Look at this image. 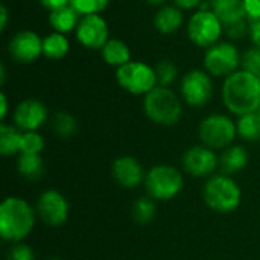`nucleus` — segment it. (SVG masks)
<instances>
[{
	"instance_id": "nucleus-9",
	"label": "nucleus",
	"mask_w": 260,
	"mask_h": 260,
	"mask_svg": "<svg viewBox=\"0 0 260 260\" xmlns=\"http://www.w3.org/2000/svg\"><path fill=\"white\" fill-rule=\"evenodd\" d=\"M241 62V53L232 43L219 41L209 47L204 53V70L210 76L227 78L238 72Z\"/></svg>"
},
{
	"instance_id": "nucleus-18",
	"label": "nucleus",
	"mask_w": 260,
	"mask_h": 260,
	"mask_svg": "<svg viewBox=\"0 0 260 260\" xmlns=\"http://www.w3.org/2000/svg\"><path fill=\"white\" fill-rule=\"evenodd\" d=\"M248 165V152L241 145H232L225 148L219 155V169L221 174L235 175L244 171Z\"/></svg>"
},
{
	"instance_id": "nucleus-25",
	"label": "nucleus",
	"mask_w": 260,
	"mask_h": 260,
	"mask_svg": "<svg viewBox=\"0 0 260 260\" xmlns=\"http://www.w3.org/2000/svg\"><path fill=\"white\" fill-rule=\"evenodd\" d=\"M70 49V43L66 34L52 32L43 38V56L47 59H62Z\"/></svg>"
},
{
	"instance_id": "nucleus-19",
	"label": "nucleus",
	"mask_w": 260,
	"mask_h": 260,
	"mask_svg": "<svg viewBox=\"0 0 260 260\" xmlns=\"http://www.w3.org/2000/svg\"><path fill=\"white\" fill-rule=\"evenodd\" d=\"M184 21L183 9L178 6H163L155 15H154V27L163 34V35H171L175 34Z\"/></svg>"
},
{
	"instance_id": "nucleus-6",
	"label": "nucleus",
	"mask_w": 260,
	"mask_h": 260,
	"mask_svg": "<svg viewBox=\"0 0 260 260\" xmlns=\"http://www.w3.org/2000/svg\"><path fill=\"white\" fill-rule=\"evenodd\" d=\"M198 137L201 145L213 151H224L225 148L232 146L238 137L236 122L227 114H210L201 120Z\"/></svg>"
},
{
	"instance_id": "nucleus-39",
	"label": "nucleus",
	"mask_w": 260,
	"mask_h": 260,
	"mask_svg": "<svg viewBox=\"0 0 260 260\" xmlns=\"http://www.w3.org/2000/svg\"><path fill=\"white\" fill-rule=\"evenodd\" d=\"M6 24H8V9L5 5H2L0 6V30H5Z\"/></svg>"
},
{
	"instance_id": "nucleus-38",
	"label": "nucleus",
	"mask_w": 260,
	"mask_h": 260,
	"mask_svg": "<svg viewBox=\"0 0 260 260\" xmlns=\"http://www.w3.org/2000/svg\"><path fill=\"white\" fill-rule=\"evenodd\" d=\"M6 116H8V98L2 91L0 93V119H2V122H5Z\"/></svg>"
},
{
	"instance_id": "nucleus-35",
	"label": "nucleus",
	"mask_w": 260,
	"mask_h": 260,
	"mask_svg": "<svg viewBox=\"0 0 260 260\" xmlns=\"http://www.w3.org/2000/svg\"><path fill=\"white\" fill-rule=\"evenodd\" d=\"M250 38L256 47H260V20L250 21Z\"/></svg>"
},
{
	"instance_id": "nucleus-5",
	"label": "nucleus",
	"mask_w": 260,
	"mask_h": 260,
	"mask_svg": "<svg viewBox=\"0 0 260 260\" xmlns=\"http://www.w3.org/2000/svg\"><path fill=\"white\" fill-rule=\"evenodd\" d=\"M146 195L155 201H169L180 195L184 187L183 172L171 165H157L146 172Z\"/></svg>"
},
{
	"instance_id": "nucleus-27",
	"label": "nucleus",
	"mask_w": 260,
	"mask_h": 260,
	"mask_svg": "<svg viewBox=\"0 0 260 260\" xmlns=\"http://www.w3.org/2000/svg\"><path fill=\"white\" fill-rule=\"evenodd\" d=\"M238 136L247 142L260 140V116L259 113L244 114L236 122Z\"/></svg>"
},
{
	"instance_id": "nucleus-16",
	"label": "nucleus",
	"mask_w": 260,
	"mask_h": 260,
	"mask_svg": "<svg viewBox=\"0 0 260 260\" xmlns=\"http://www.w3.org/2000/svg\"><path fill=\"white\" fill-rule=\"evenodd\" d=\"M12 119H14V125L20 128L23 133L38 131L47 122L49 111L41 101L24 99L15 107Z\"/></svg>"
},
{
	"instance_id": "nucleus-33",
	"label": "nucleus",
	"mask_w": 260,
	"mask_h": 260,
	"mask_svg": "<svg viewBox=\"0 0 260 260\" xmlns=\"http://www.w3.org/2000/svg\"><path fill=\"white\" fill-rule=\"evenodd\" d=\"M247 20H248V18H247ZM247 20H242V21H238V23L224 26L225 34H227L232 40H239V38H242L245 34H250V23H247Z\"/></svg>"
},
{
	"instance_id": "nucleus-36",
	"label": "nucleus",
	"mask_w": 260,
	"mask_h": 260,
	"mask_svg": "<svg viewBox=\"0 0 260 260\" xmlns=\"http://www.w3.org/2000/svg\"><path fill=\"white\" fill-rule=\"evenodd\" d=\"M41 6L49 9L50 12L58 9V8H62V6H67L70 3V0H40Z\"/></svg>"
},
{
	"instance_id": "nucleus-8",
	"label": "nucleus",
	"mask_w": 260,
	"mask_h": 260,
	"mask_svg": "<svg viewBox=\"0 0 260 260\" xmlns=\"http://www.w3.org/2000/svg\"><path fill=\"white\" fill-rule=\"evenodd\" d=\"M224 24L210 9H198L187 23V37L198 47H212L219 43Z\"/></svg>"
},
{
	"instance_id": "nucleus-26",
	"label": "nucleus",
	"mask_w": 260,
	"mask_h": 260,
	"mask_svg": "<svg viewBox=\"0 0 260 260\" xmlns=\"http://www.w3.org/2000/svg\"><path fill=\"white\" fill-rule=\"evenodd\" d=\"M52 131L59 139H70L78 133V120L73 114L67 111H58L50 120Z\"/></svg>"
},
{
	"instance_id": "nucleus-17",
	"label": "nucleus",
	"mask_w": 260,
	"mask_h": 260,
	"mask_svg": "<svg viewBox=\"0 0 260 260\" xmlns=\"http://www.w3.org/2000/svg\"><path fill=\"white\" fill-rule=\"evenodd\" d=\"M210 9L221 20L224 26L247 20V11L244 6V0H207Z\"/></svg>"
},
{
	"instance_id": "nucleus-22",
	"label": "nucleus",
	"mask_w": 260,
	"mask_h": 260,
	"mask_svg": "<svg viewBox=\"0 0 260 260\" xmlns=\"http://www.w3.org/2000/svg\"><path fill=\"white\" fill-rule=\"evenodd\" d=\"M23 131L15 125L2 122L0 125V154L3 157H12L21 151Z\"/></svg>"
},
{
	"instance_id": "nucleus-13",
	"label": "nucleus",
	"mask_w": 260,
	"mask_h": 260,
	"mask_svg": "<svg viewBox=\"0 0 260 260\" xmlns=\"http://www.w3.org/2000/svg\"><path fill=\"white\" fill-rule=\"evenodd\" d=\"M76 40L87 49H102L110 40V29L105 18L101 14L84 15L75 30Z\"/></svg>"
},
{
	"instance_id": "nucleus-2",
	"label": "nucleus",
	"mask_w": 260,
	"mask_h": 260,
	"mask_svg": "<svg viewBox=\"0 0 260 260\" xmlns=\"http://www.w3.org/2000/svg\"><path fill=\"white\" fill-rule=\"evenodd\" d=\"M37 212L21 197H6L0 204V236L5 242L17 244L32 233L37 222Z\"/></svg>"
},
{
	"instance_id": "nucleus-24",
	"label": "nucleus",
	"mask_w": 260,
	"mask_h": 260,
	"mask_svg": "<svg viewBox=\"0 0 260 260\" xmlns=\"http://www.w3.org/2000/svg\"><path fill=\"white\" fill-rule=\"evenodd\" d=\"M157 218V201L149 195L139 197L131 206V219L139 225H149Z\"/></svg>"
},
{
	"instance_id": "nucleus-29",
	"label": "nucleus",
	"mask_w": 260,
	"mask_h": 260,
	"mask_svg": "<svg viewBox=\"0 0 260 260\" xmlns=\"http://www.w3.org/2000/svg\"><path fill=\"white\" fill-rule=\"evenodd\" d=\"M81 17L91 15V14H101L107 9L110 5V0H70L69 3Z\"/></svg>"
},
{
	"instance_id": "nucleus-7",
	"label": "nucleus",
	"mask_w": 260,
	"mask_h": 260,
	"mask_svg": "<svg viewBox=\"0 0 260 260\" xmlns=\"http://www.w3.org/2000/svg\"><path fill=\"white\" fill-rule=\"evenodd\" d=\"M116 81L120 88L136 96H146L158 85L154 67L142 61H129L117 67Z\"/></svg>"
},
{
	"instance_id": "nucleus-40",
	"label": "nucleus",
	"mask_w": 260,
	"mask_h": 260,
	"mask_svg": "<svg viewBox=\"0 0 260 260\" xmlns=\"http://www.w3.org/2000/svg\"><path fill=\"white\" fill-rule=\"evenodd\" d=\"M148 3H151V5H161V3H165L166 0H146Z\"/></svg>"
},
{
	"instance_id": "nucleus-21",
	"label": "nucleus",
	"mask_w": 260,
	"mask_h": 260,
	"mask_svg": "<svg viewBox=\"0 0 260 260\" xmlns=\"http://www.w3.org/2000/svg\"><path fill=\"white\" fill-rule=\"evenodd\" d=\"M101 53H102V59L108 66L122 67L131 61V50L128 44L117 38H110L107 44L101 49Z\"/></svg>"
},
{
	"instance_id": "nucleus-32",
	"label": "nucleus",
	"mask_w": 260,
	"mask_h": 260,
	"mask_svg": "<svg viewBox=\"0 0 260 260\" xmlns=\"http://www.w3.org/2000/svg\"><path fill=\"white\" fill-rule=\"evenodd\" d=\"M242 67L244 70L250 72L251 75H254L260 79V47L254 46L245 52L242 58Z\"/></svg>"
},
{
	"instance_id": "nucleus-12",
	"label": "nucleus",
	"mask_w": 260,
	"mask_h": 260,
	"mask_svg": "<svg viewBox=\"0 0 260 260\" xmlns=\"http://www.w3.org/2000/svg\"><path fill=\"white\" fill-rule=\"evenodd\" d=\"M181 166L193 178H210L219 168V155L204 145H193L184 151Z\"/></svg>"
},
{
	"instance_id": "nucleus-1",
	"label": "nucleus",
	"mask_w": 260,
	"mask_h": 260,
	"mask_svg": "<svg viewBox=\"0 0 260 260\" xmlns=\"http://www.w3.org/2000/svg\"><path fill=\"white\" fill-rule=\"evenodd\" d=\"M222 102L238 117L257 113L260 108V79L244 69L227 76L222 84Z\"/></svg>"
},
{
	"instance_id": "nucleus-41",
	"label": "nucleus",
	"mask_w": 260,
	"mask_h": 260,
	"mask_svg": "<svg viewBox=\"0 0 260 260\" xmlns=\"http://www.w3.org/2000/svg\"><path fill=\"white\" fill-rule=\"evenodd\" d=\"M47 260H61L59 257H50V259H47Z\"/></svg>"
},
{
	"instance_id": "nucleus-34",
	"label": "nucleus",
	"mask_w": 260,
	"mask_h": 260,
	"mask_svg": "<svg viewBox=\"0 0 260 260\" xmlns=\"http://www.w3.org/2000/svg\"><path fill=\"white\" fill-rule=\"evenodd\" d=\"M244 6L250 21L260 20V0H244Z\"/></svg>"
},
{
	"instance_id": "nucleus-11",
	"label": "nucleus",
	"mask_w": 260,
	"mask_h": 260,
	"mask_svg": "<svg viewBox=\"0 0 260 260\" xmlns=\"http://www.w3.org/2000/svg\"><path fill=\"white\" fill-rule=\"evenodd\" d=\"M180 91L183 101L195 108L204 107L210 102L213 96V82L206 70L193 69L189 70L180 84Z\"/></svg>"
},
{
	"instance_id": "nucleus-28",
	"label": "nucleus",
	"mask_w": 260,
	"mask_h": 260,
	"mask_svg": "<svg viewBox=\"0 0 260 260\" xmlns=\"http://www.w3.org/2000/svg\"><path fill=\"white\" fill-rule=\"evenodd\" d=\"M154 70H155V75H157V84L160 87H169L177 79V75H178L177 66L169 59L158 61L155 64Z\"/></svg>"
},
{
	"instance_id": "nucleus-15",
	"label": "nucleus",
	"mask_w": 260,
	"mask_h": 260,
	"mask_svg": "<svg viewBox=\"0 0 260 260\" xmlns=\"http://www.w3.org/2000/svg\"><path fill=\"white\" fill-rule=\"evenodd\" d=\"M111 177L123 189H136L145 184L146 172L139 158L133 155H120L111 165Z\"/></svg>"
},
{
	"instance_id": "nucleus-31",
	"label": "nucleus",
	"mask_w": 260,
	"mask_h": 260,
	"mask_svg": "<svg viewBox=\"0 0 260 260\" xmlns=\"http://www.w3.org/2000/svg\"><path fill=\"white\" fill-rule=\"evenodd\" d=\"M6 260H37V254L26 242H17L11 244L6 253Z\"/></svg>"
},
{
	"instance_id": "nucleus-14",
	"label": "nucleus",
	"mask_w": 260,
	"mask_h": 260,
	"mask_svg": "<svg viewBox=\"0 0 260 260\" xmlns=\"http://www.w3.org/2000/svg\"><path fill=\"white\" fill-rule=\"evenodd\" d=\"M8 52L15 62L30 64L43 55V38L34 30H20L9 40Z\"/></svg>"
},
{
	"instance_id": "nucleus-42",
	"label": "nucleus",
	"mask_w": 260,
	"mask_h": 260,
	"mask_svg": "<svg viewBox=\"0 0 260 260\" xmlns=\"http://www.w3.org/2000/svg\"><path fill=\"white\" fill-rule=\"evenodd\" d=\"M257 113H259V116H260V108H259V111H257Z\"/></svg>"
},
{
	"instance_id": "nucleus-23",
	"label": "nucleus",
	"mask_w": 260,
	"mask_h": 260,
	"mask_svg": "<svg viewBox=\"0 0 260 260\" xmlns=\"http://www.w3.org/2000/svg\"><path fill=\"white\" fill-rule=\"evenodd\" d=\"M44 160L38 154H18L17 172L27 181H38L44 175Z\"/></svg>"
},
{
	"instance_id": "nucleus-20",
	"label": "nucleus",
	"mask_w": 260,
	"mask_h": 260,
	"mask_svg": "<svg viewBox=\"0 0 260 260\" xmlns=\"http://www.w3.org/2000/svg\"><path fill=\"white\" fill-rule=\"evenodd\" d=\"M79 20H81V15L70 5L58 8L49 14L50 26L53 27L55 32H59V34H69L72 30H76Z\"/></svg>"
},
{
	"instance_id": "nucleus-37",
	"label": "nucleus",
	"mask_w": 260,
	"mask_h": 260,
	"mask_svg": "<svg viewBox=\"0 0 260 260\" xmlns=\"http://www.w3.org/2000/svg\"><path fill=\"white\" fill-rule=\"evenodd\" d=\"M175 6H178L180 9H195V8H201V5L204 3V0H174Z\"/></svg>"
},
{
	"instance_id": "nucleus-4",
	"label": "nucleus",
	"mask_w": 260,
	"mask_h": 260,
	"mask_svg": "<svg viewBox=\"0 0 260 260\" xmlns=\"http://www.w3.org/2000/svg\"><path fill=\"white\" fill-rule=\"evenodd\" d=\"M143 111L151 122L161 126H172L181 120L183 101L169 87L157 85L143 98Z\"/></svg>"
},
{
	"instance_id": "nucleus-10",
	"label": "nucleus",
	"mask_w": 260,
	"mask_h": 260,
	"mask_svg": "<svg viewBox=\"0 0 260 260\" xmlns=\"http://www.w3.org/2000/svg\"><path fill=\"white\" fill-rule=\"evenodd\" d=\"M35 212L38 219L52 229L62 227L70 215V206L67 198L55 189H47L40 193L35 203Z\"/></svg>"
},
{
	"instance_id": "nucleus-30",
	"label": "nucleus",
	"mask_w": 260,
	"mask_h": 260,
	"mask_svg": "<svg viewBox=\"0 0 260 260\" xmlns=\"http://www.w3.org/2000/svg\"><path fill=\"white\" fill-rule=\"evenodd\" d=\"M44 146H46L44 137L38 131H26V133H23L20 154H38V155H41Z\"/></svg>"
},
{
	"instance_id": "nucleus-3",
	"label": "nucleus",
	"mask_w": 260,
	"mask_h": 260,
	"mask_svg": "<svg viewBox=\"0 0 260 260\" xmlns=\"http://www.w3.org/2000/svg\"><path fill=\"white\" fill-rule=\"evenodd\" d=\"M206 206L216 213H232L242 203V190L236 180L225 174H215L206 180L203 187Z\"/></svg>"
}]
</instances>
